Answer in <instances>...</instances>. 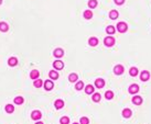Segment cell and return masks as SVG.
Listing matches in <instances>:
<instances>
[{
  "mask_svg": "<svg viewBox=\"0 0 151 124\" xmlns=\"http://www.w3.org/2000/svg\"><path fill=\"white\" fill-rule=\"evenodd\" d=\"M106 32L108 33V34H113V33H115V28L113 25H109L107 29H106Z\"/></svg>",
  "mask_w": 151,
  "mask_h": 124,
  "instance_id": "83f0119b",
  "label": "cell"
},
{
  "mask_svg": "<svg viewBox=\"0 0 151 124\" xmlns=\"http://www.w3.org/2000/svg\"><path fill=\"white\" fill-rule=\"evenodd\" d=\"M85 92L87 93V95H89V93H93V92H94V87L92 86V85H88V86L86 87Z\"/></svg>",
  "mask_w": 151,
  "mask_h": 124,
  "instance_id": "d6986e66",
  "label": "cell"
},
{
  "mask_svg": "<svg viewBox=\"0 0 151 124\" xmlns=\"http://www.w3.org/2000/svg\"><path fill=\"white\" fill-rule=\"evenodd\" d=\"M88 43L91 46H96V45H98V40L96 38H91L88 41Z\"/></svg>",
  "mask_w": 151,
  "mask_h": 124,
  "instance_id": "7c38bea8",
  "label": "cell"
},
{
  "mask_svg": "<svg viewBox=\"0 0 151 124\" xmlns=\"http://www.w3.org/2000/svg\"><path fill=\"white\" fill-rule=\"evenodd\" d=\"M109 17H110V19L115 20V19H117V18H118V12H117L116 10H111L110 13H109Z\"/></svg>",
  "mask_w": 151,
  "mask_h": 124,
  "instance_id": "ac0fdd59",
  "label": "cell"
},
{
  "mask_svg": "<svg viewBox=\"0 0 151 124\" xmlns=\"http://www.w3.org/2000/svg\"><path fill=\"white\" fill-rule=\"evenodd\" d=\"M69 80L71 81V82H75V81L77 80V75L76 74H71L69 77Z\"/></svg>",
  "mask_w": 151,
  "mask_h": 124,
  "instance_id": "603a6c76",
  "label": "cell"
},
{
  "mask_svg": "<svg viewBox=\"0 0 151 124\" xmlns=\"http://www.w3.org/2000/svg\"><path fill=\"white\" fill-rule=\"evenodd\" d=\"M42 85H43V81L41 79H35L34 80V87L40 88V87H42Z\"/></svg>",
  "mask_w": 151,
  "mask_h": 124,
  "instance_id": "cb8c5ba5",
  "label": "cell"
},
{
  "mask_svg": "<svg viewBox=\"0 0 151 124\" xmlns=\"http://www.w3.org/2000/svg\"><path fill=\"white\" fill-rule=\"evenodd\" d=\"M115 2H116L117 5H123V3L125 2V0H115Z\"/></svg>",
  "mask_w": 151,
  "mask_h": 124,
  "instance_id": "836d02e7",
  "label": "cell"
},
{
  "mask_svg": "<svg viewBox=\"0 0 151 124\" xmlns=\"http://www.w3.org/2000/svg\"><path fill=\"white\" fill-rule=\"evenodd\" d=\"M92 17H93V12H92L91 10H86V11L84 12V18H85V19H91Z\"/></svg>",
  "mask_w": 151,
  "mask_h": 124,
  "instance_id": "44dd1931",
  "label": "cell"
},
{
  "mask_svg": "<svg viewBox=\"0 0 151 124\" xmlns=\"http://www.w3.org/2000/svg\"><path fill=\"white\" fill-rule=\"evenodd\" d=\"M61 124H69V122H70V119L67 118V116H63L62 119H61Z\"/></svg>",
  "mask_w": 151,
  "mask_h": 124,
  "instance_id": "f546056e",
  "label": "cell"
},
{
  "mask_svg": "<svg viewBox=\"0 0 151 124\" xmlns=\"http://www.w3.org/2000/svg\"><path fill=\"white\" fill-rule=\"evenodd\" d=\"M132 102H134L135 104H140L141 102H142V98L139 97V95H136V97L132 98Z\"/></svg>",
  "mask_w": 151,
  "mask_h": 124,
  "instance_id": "4fadbf2b",
  "label": "cell"
},
{
  "mask_svg": "<svg viewBox=\"0 0 151 124\" xmlns=\"http://www.w3.org/2000/svg\"><path fill=\"white\" fill-rule=\"evenodd\" d=\"M41 116H42V114H41L40 111H33L31 113V118L33 120H39V119H41Z\"/></svg>",
  "mask_w": 151,
  "mask_h": 124,
  "instance_id": "5b68a950",
  "label": "cell"
},
{
  "mask_svg": "<svg viewBox=\"0 0 151 124\" xmlns=\"http://www.w3.org/2000/svg\"><path fill=\"white\" fill-rule=\"evenodd\" d=\"M83 87H84V84H83V81H78V82L76 84V86H75V88H76L77 90H81V89L83 88Z\"/></svg>",
  "mask_w": 151,
  "mask_h": 124,
  "instance_id": "1f68e13d",
  "label": "cell"
},
{
  "mask_svg": "<svg viewBox=\"0 0 151 124\" xmlns=\"http://www.w3.org/2000/svg\"><path fill=\"white\" fill-rule=\"evenodd\" d=\"M55 108L56 109H62L63 107H64V102H63L62 100H56L55 101V103H54Z\"/></svg>",
  "mask_w": 151,
  "mask_h": 124,
  "instance_id": "9a60e30c",
  "label": "cell"
},
{
  "mask_svg": "<svg viewBox=\"0 0 151 124\" xmlns=\"http://www.w3.org/2000/svg\"><path fill=\"white\" fill-rule=\"evenodd\" d=\"M53 54H54L55 57H62L63 55H64V51H63L62 48H56Z\"/></svg>",
  "mask_w": 151,
  "mask_h": 124,
  "instance_id": "52a82bcc",
  "label": "cell"
},
{
  "mask_svg": "<svg viewBox=\"0 0 151 124\" xmlns=\"http://www.w3.org/2000/svg\"><path fill=\"white\" fill-rule=\"evenodd\" d=\"M104 85H105V81H104V79H102V78H99V79H97V80L95 81V86H96L97 88H103Z\"/></svg>",
  "mask_w": 151,
  "mask_h": 124,
  "instance_id": "9c48e42d",
  "label": "cell"
},
{
  "mask_svg": "<svg viewBox=\"0 0 151 124\" xmlns=\"http://www.w3.org/2000/svg\"><path fill=\"white\" fill-rule=\"evenodd\" d=\"M127 24L125 23V22H119V23L117 24V30L120 32V33H124V32L127 31Z\"/></svg>",
  "mask_w": 151,
  "mask_h": 124,
  "instance_id": "7a4b0ae2",
  "label": "cell"
},
{
  "mask_svg": "<svg viewBox=\"0 0 151 124\" xmlns=\"http://www.w3.org/2000/svg\"><path fill=\"white\" fill-rule=\"evenodd\" d=\"M8 64L10 65V66H16V65L18 64V59H17L16 57H11V58H9Z\"/></svg>",
  "mask_w": 151,
  "mask_h": 124,
  "instance_id": "5bb4252c",
  "label": "cell"
},
{
  "mask_svg": "<svg viewBox=\"0 0 151 124\" xmlns=\"http://www.w3.org/2000/svg\"><path fill=\"white\" fill-rule=\"evenodd\" d=\"M89 121H88V119L85 118V116H83L82 119H81V124H88Z\"/></svg>",
  "mask_w": 151,
  "mask_h": 124,
  "instance_id": "d6a6232c",
  "label": "cell"
},
{
  "mask_svg": "<svg viewBox=\"0 0 151 124\" xmlns=\"http://www.w3.org/2000/svg\"><path fill=\"white\" fill-rule=\"evenodd\" d=\"M14 111V108L12 104H7L6 105V112L7 113H12Z\"/></svg>",
  "mask_w": 151,
  "mask_h": 124,
  "instance_id": "ffe728a7",
  "label": "cell"
},
{
  "mask_svg": "<svg viewBox=\"0 0 151 124\" xmlns=\"http://www.w3.org/2000/svg\"><path fill=\"white\" fill-rule=\"evenodd\" d=\"M130 115H131V110L125 109V110L123 111V116H124V118L128 119V118H130Z\"/></svg>",
  "mask_w": 151,
  "mask_h": 124,
  "instance_id": "2e32d148",
  "label": "cell"
},
{
  "mask_svg": "<svg viewBox=\"0 0 151 124\" xmlns=\"http://www.w3.org/2000/svg\"><path fill=\"white\" fill-rule=\"evenodd\" d=\"M9 30V26L7 23H5V22H0V31L2 32H7Z\"/></svg>",
  "mask_w": 151,
  "mask_h": 124,
  "instance_id": "8fae6325",
  "label": "cell"
},
{
  "mask_svg": "<svg viewBox=\"0 0 151 124\" xmlns=\"http://www.w3.org/2000/svg\"><path fill=\"white\" fill-rule=\"evenodd\" d=\"M93 100H94L95 102H98V101L100 100V95L99 93H94V95H93Z\"/></svg>",
  "mask_w": 151,
  "mask_h": 124,
  "instance_id": "4dcf8cb0",
  "label": "cell"
},
{
  "mask_svg": "<svg viewBox=\"0 0 151 124\" xmlns=\"http://www.w3.org/2000/svg\"><path fill=\"white\" fill-rule=\"evenodd\" d=\"M74 124H77V123H74Z\"/></svg>",
  "mask_w": 151,
  "mask_h": 124,
  "instance_id": "8d00e7d4",
  "label": "cell"
},
{
  "mask_svg": "<svg viewBox=\"0 0 151 124\" xmlns=\"http://www.w3.org/2000/svg\"><path fill=\"white\" fill-rule=\"evenodd\" d=\"M149 77H150V74H149V72H141V75H140V79L143 81L148 80Z\"/></svg>",
  "mask_w": 151,
  "mask_h": 124,
  "instance_id": "8992f818",
  "label": "cell"
},
{
  "mask_svg": "<svg viewBox=\"0 0 151 124\" xmlns=\"http://www.w3.org/2000/svg\"><path fill=\"white\" fill-rule=\"evenodd\" d=\"M1 3H2V0H0V5H1Z\"/></svg>",
  "mask_w": 151,
  "mask_h": 124,
  "instance_id": "d590c367",
  "label": "cell"
},
{
  "mask_svg": "<svg viewBox=\"0 0 151 124\" xmlns=\"http://www.w3.org/2000/svg\"><path fill=\"white\" fill-rule=\"evenodd\" d=\"M35 124H43L42 122H38V123H35Z\"/></svg>",
  "mask_w": 151,
  "mask_h": 124,
  "instance_id": "e575fe53",
  "label": "cell"
},
{
  "mask_svg": "<svg viewBox=\"0 0 151 124\" xmlns=\"http://www.w3.org/2000/svg\"><path fill=\"white\" fill-rule=\"evenodd\" d=\"M49 76H50V78H52V79H57L59 78V74H57L56 72H50V74H49Z\"/></svg>",
  "mask_w": 151,
  "mask_h": 124,
  "instance_id": "7402d4cb",
  "label": "cell"
},
{
  "mask_svg": "<svg viewBox=\"0 0 151 124\" xmlns=\"http://www.w3.org/2000/svg\"><path fill=\"white\" fill-rule=\"evenodd\" d=\"M139 91V86L138 85H131L129 87V92L130 93H137Z\"/></svg>",
  "mask_w": 151,
  "mask_h": 124,
  "instance_id": "277c9868",
  "label": "cell"
},
{
  "mask_svg": "<svg viewBox=\"0 0 151 124\" xmlns=\"http://www.w3.org/2000/svg\"><path fill=\"white\" fill-rule=\"evenodd\" d=\"M39 75H40V72H38V70H32L31 74H30V77H31L32 79H38Z\"/></svg>",
  "mask_w": 151,
  "mask_h": 124,
  "instance_id": "e0dca14e",
  "label": "cell"
},
{
  "mask_svg": "<svg viewBox=\"0 0 151 124\" xmlns=\"http://www.w3.org/2000/svg\"><path fill=\"white\" fill-rule=\"evenodd\" d=\"M130 75L134 76V77L138 75V69L136 68V67H132V68H130Z\"/></svg>",
  "mask_w": 151,
  "mask_h": 124,
  "instance_id": "f1b7e54d",
  "label": "cell"
},
{
  "mask_svg": "<svg viewBox=\"0 0 151 124\" xmlns=\"http://www.w3.org/2000/svg\"><path fill=\"white\" fill-rule=\"evenodd\" d=\"M14 103L16 104H22L23 103V98L22 97H17V98H14Z\"/></svg>",
  "mask_w": 151,
  "mask_h": 124,
  "instance_id": "484cf974",
  "label": "cell"
},
{
  "mask_svg": "<svg viewBox=\"0 0 151 124\" xmlns=\"http://www.w3.org/2000/svg\"><path fill=\"white\" fill-rule=\"evenodd\" d=\"M114 72L116 75H121L124 72V67L121 66V65H117V66L114 68Z\"/></svg>",
  "mask_w": 151,
  "mask_h": 124,
  "instance_id": "3957f363",
  "label": "cell"
},
{
  "mask_svg": "<svg viewBox=\"0 0 151 124\" xmlns=\"http://www.w3.org/2000/svg\"><path fill=\"white\" fill-rule=\"evenodd\" d=\"M53 66H54V68H56V69H62L63 67H64V64H63L61 61H55L54 63H53Z\"/></svg>",
  "mask_w": 151,
  "mask_h": 124,
  "instance_id": "ba28073f",
  "label": "cell"
},
{
  "mask_svg": "<svg viewBox=\"0 0 151 124\" xmlns=\"http://www.w3.org/2000/svg\"><path fill=\"white\" fill-rule=\"evenodd\" d=\"M97 6V0H89L88 1V7L89 8H95Z\"/></svg>",
  "mask_w": 151,
  "mask_h": 124,
  "instance_id": "d4e9b609",
  "label": "cell"
},
{
  "mask_svg": "<svg viewBox=\"0 0 151 124\" xmlns=\"http://www.w3.org/2000/svg\"><path fill=\"white\" fill-rule=\"evenodd\" d=\"M104 44H105L106 46H108V47L113 46V45L115 44V38H113V36H107V38L104 40Z\"/></svg>",
  "mask_w": 151,
  "mask_h": 124,
  "instance_id": "6da1fadb",
  "label": "cell"
},
{
  "mask_svg": "<svg viewBox=\"0 0 151 124\" xmlns=\"http://www.w3.org/2000/svg\"><path fill=\"white\" fill-rule=\"evenodd\" d=\"M53 82H52L51 80H46L45 82H44V88H45L46 90H51V89H53Z\"/></svg>",
  "mask_w": 151,
  "mask_h": 124,
  "instance_id": "30bf717a",
  "label": "cell"
},
{
  "mask_svg": "<svg viewBox=\"0 0 151 124\" xmlns=\"http://www.w3.org/2000/svg\"><path fill=\"white\" fill-rule=\"evenodd\" d=\"M105 97H106V99L110 100V99H113V97H114V93H113V91H106Z\"/></svg>",
  "mask_w": 151,
  "mask_h": 124,
  "instance_id": "4316f807",
  "label": "cell"
}]
</instances>
